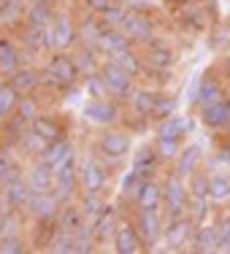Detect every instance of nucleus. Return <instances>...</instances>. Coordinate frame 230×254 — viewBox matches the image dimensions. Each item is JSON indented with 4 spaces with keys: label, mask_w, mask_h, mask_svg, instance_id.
<instances>
[{
    "label": "nucleus",
    "mask_w": 230,
    "mask_h": 254,
    "mask_svg": "<svg viewBox=\"0 0 230 254\" xmlns=\"http://www.w3.org/2000/svg\"><path fill=\"white\" fill-rule=\"evenodd\" d=\"M187 200H190V192L184 187V179L179 173H173L168 179V184L162 187V208H165V219L187 214Z\"/></svg>",
    "instance_id": "f257e3e1"
},
{
    "label": "nucleus",
    "mask_w": 230,
    "mask_h": 254,
    "mask_svg": "<svg viewBox=\"0 0 230 254\" xmlns=\"http://www.w3.org/2000/svg\"><path fill=\"white\" fill-rule=\"evenodd\" d=\"M195 222L190 216H173L168 219L165 230H162V241H165V252H181L187 244L192 241V233H195Z\"/></svg>",
    "instance_id": "f03ea898"
},
{
    "label": "nucleus",
    "mask_w": 230,
    "mask_h": 254,
    "mask_svg": "<svg viewBox=\"0 0 230 254\" xmlns=\"http://www.w3.org/2000/svg\"><path fill=\"white\" fill-rule=\"evenodd\" d=\"M44 78L49 84H54V87L65 89L78 78V65L68 57V54H54L44 68Z\"/></svg>",
    "instance_id": "7ed1b4c3"
},
{
    "label": "nucleus",
    "mask_w": 230,
    "mask_h": 254,
    "mask_svg": "<svg viewBox=\"0 0 230 254\" xmlns=\"http://www.w3.org/2000/svg\"><path fill=\"white\" fill-rule=\"evenodd\" d=\"M100 76L106 78V84H108V89H111V95H117V98H122V100H130L133 98V73H128V70L122 68V65H117L114 60H106V63L100 65Z\"/></svg>",
    "instance_id": "20e7f679"
},
{
    "label": "nucleus",
    "mask_w": 230,
    "mask_h": 254,
    "mask_svg": "<svg viewBox=\"0 0 230 254\" xmlns=\"http://www.w3.org/2000/svg\"><path fill=\"white\" fill-rule=\"evenodd\" d=\"M81 117L98 127H111L119 119V108L108 98H92L89 103L81 106Z\"/></svg>",
    "instance_id": "39448f33"
},
{
    "label": "nucleus",
    "mask_w": 230,
    "mask_h": 254,
    "mask_svg": "<svg viewBox=\"0 0 230 254\" xmlns=\"http://www.w3.org/2000/svg\"><path fill=\"white\" fill-rule=\"evenodd\" d=\"M46 35H49V49L54 52H65L68 46H74V41H76V25L71 22V16L68 14H60V16H54V22L49 27H46Z\"/></svg>",
    "instance_id": "423d86ee"
},
{
    "label": "nucleus",
    "mask_w": 230,
    "mask_h": 254,
    "mask_svg": "<svg viewBox=\"0 0 230 254\" xmlns=\"http://www.w3.org/2000/svg\"><path fill=\"white\" fill-rule=\"evenodd\" d=\"M119 27H122V33L128 35L133 44H152V38H154V25L144 14H138V11H128Z\"/></svg>",
    "instance_id": "0eeeda50"
},
{
    "label": "nucleus",
    "mask_w": 230,
    "mask_h": 254,
    "mask_svg": "<svg viewBox=\"0 0 230 254\" xmlns=\"http://www.w3.org/2000/svg\"><path fill=\"white\" fill-rule=\"evenodd\" d=\"M27 211L38 222H49V219L57 216V211H60V195L54 190L52 192H33L30 200H27Z\"/></svg>",
    "instance_id": "6e6552de"
},
{
    "label": "nucleus",
    "mask_w": 230,
    "mask_h": 254,
    "mask_svg": "<svg viewBox=\"0 0 230 254\" xmlns=\"http://www.w3.org/2000/svg\"><path fill=\"white\" fill-rule=\"evenodd\" d=\"M136 227H138V233H141V238H144V244H147V249H152L157 241L162 238V230H165L160 211H138Z\"/></svg>",
    "instance_id": "1a4fd4ad"
},
{
    "label": "nucleus",
    "mask_w": 230,
    "mask_h": 254,
    "mask_svg": "<svg viewBox=\"0 0 230 254\" xmlns=\"http://www.w3.org/2000/svg\"><path fill=\"white\" fill-rule=\"evenodd\" d=\"M144 249H147V244H144V238H141L136 225L125 222V225L117 227V233H114V252L117 254H138Z\"/></svg>",
    "instance_id": "9d476101"
},
{
    "label": "nucleus",
    "mask_w": 230,
    "mask_h": 254,
    "mask_svg": "<svg viewBox=\"0 0 230 254\" xmlns=\"http://www.w3.org/2000/svg\"><path fill=\"white\" fill-rule=\"evenodd\" d=\"M78 184H81L84 192H103L108 184V171L95 160H87L78 171Z\"/></svg>",
    "instance_id": "9b49d317"
},
{
    "label": "nucleus",
    "mask_w": 230,
    "mask_h": 254,
    "mask_svg": "<svg viewBox=\"0 0 230 254\" xmlns=\"http://www.w3.org/2000/svg\"><path fill=\"white\" fill-rule=\"evenodd\" d=\"M25 179H27V184H30L33 192H52L54 181H57V173H54L52 165H46L44 160H38V162H33V165L27 168Z\"/></svg>",
    "instance_id": "f8f14e48"
},
{
    "label": "nucleus",
    "mask_w": 230,
    "mask_h": 254,
    "mask_svg": "<svg viewBox=\"0 0 230 254\" xmlns=\"http://www.w3.org/2000/svg\"><path fill=\"white\" fill-rule=\"evenodd\" d=\"M98 149L108 160H119V157H125L130 152V135L122 130H106L98 141Z\"/></svg>",
    "instance_id": "ddd939ff"
},
{
    "label": "nucleus",
    "mask_w": 230,
    "mask_h": 254,
    "mask_svg": "<svg viewBox=\"0 0 230 254\" xmlns=\"http://www.w3.org/2000/svg\"><path fill=\"white\" fill-rule=\"evenodd\" d=\"M136 205L138 211H160L162 205V187L152 179H141V184L136 187Z\"/></svg>",
    "instance_id": "4468645a"
},
{
    "label": "nucleus",
    "mask_w": 230,
    "mask_h": 254,
    "mask_svg": "<svg viewBox=\"0 0 230 254\" xmlns=\"http://www.w3.org/2000/svg\"><path fill=\"white\" fill-rule=\"evenodd\" d=\"M95 49L103 52L106 57H114V54L119 52H128L130 49V38L125 33H119V30H111V27H103L98 41H95Z\"/></svg>",
    "instance_id": "2eb2a0df"
},
{
    "label": "nucleus",
    "mask_w": 230,
    "mask_h": 254,
    "mask_svg": "<svg viewBox=\"0 0 230 254\" xmlns=\"http://www.w3.org/2000/svg\"><path fill=\"white\" fill-rule=\"evenodd\" d=\"M30 195H33V190H30L27 179H22V176L3 184V203L8 205V208H27Z\"/></svg>",
    "instance_id": "dca6fc26"
},
{
    "label": "nucleus",
    "mask_w": 230,
    "mask_h": 254,
    "mask_svg": "<svg viewBox=\"0 0 230 254\" xmlns=\"http://www.w3.org/2000/svg\"><path fill=\"white\" fill-rule=\"evenodd\" d=\"M57 181H54V192L60 195V200H68L71 195H74L76 184H78V168H76V157L74 160H68L63 168H57Z\"/></svg>",
    "instance_id": "f3484780"
},
{
    "label": "nucleus",
    "mask_w": 230,
    "mask_h": 254,
    "mask_svg": "<svg viewBox=\"0 0 230 254\" xmlns=\"http://www.w3.org/2000/svg\"><path fill=\"white\" fill-rule=\"evenodd\" d=\"M192 252L198 254H211L220 249V235H217V225H209V222H203V225L195 227V233H192V241H190Z\"/></svg>",
    "instance_id": "a211bd4d"
},
{
    "label": "nucleus",
    "mask_w": 230,
    "mask_h": 254,
    "mask_svg": "<svg viewBox=\"0 0 230 254\" xmlns=\"http://www.w3.org/2000/svg\"><path fill=\"white\" fill-rule=\"evenodd\" d=\"M201 122L211 130H220V127H228L230 125V100L222 98L211 106L201 108Z\"/></svg>",
    "instance_id": "6ab92c4d"
},
{
    "label": "nucleus",
    "mask_w": 230,
    "mask_h": 254,
    "mask_svg": "<svg viewBox=\"0 0 230 254\" xmlns=\"http://www.w3.org/2000/svg\"><path fill=\"white\" fill-rule=\"evenodd\" d=\"M41 160L46 162V165H52L54 171L57 168H63L68 160H74V143L68 141V138H60V141H52L49 146L41 152Z\"/></svg>",
    "instance_id": "aec40b11"
},
{
    "label": "nucleus",
    "mask_w": 230,
    "mask_h": 254,
    "mask_svg": "<svg viewBox=\"0 0 230 254\" xmlns=\"http://www.w3.org/2000/svg\"><path fill=\"white\" fill-rule=\"evenodd\" d=\"M222 84L217 81L214 76H201V84H198V95H195V106H211V103H217V100H222Z\"/></svg>",
    "instance_id": "412c9836"
},
{
    "label": "nucleus",
    "mask_w": 230,
    "mask_h": 254,
    "mask_svg": "<svg viewBox=\"0 0 230 254\" xmlns=\"http://www.w3.org/2000/svg\"><path fill=\"white\" fill-rule=\"evenodd\" d=\"M190 130H192V119H190V117H179V114H173V117H168V119H162V122H157V135L184 138Z\"/></svg>",
    "instance_id": "4be33fe9"
},
{
    "label": "nucleus",
    "mask_w": 230,
    "mask_h": 254,
    "mask_svg": "<svg viewBox=\"0 0 230 254\" xmlns=\"http://www.w3.org/2000/svg\"><path fill=\"white\" fill-rule=\"evenodd\" d=\"M25 19H27V25H30V27H49L52 22H54L52 3H49V0H35V3L27 8Z\"/></svg>",
    "instance_id": "5701e85b"
},
{
    "label": "nucleus",
    "mask_w": 230,
    "mask_h": 254,
    "mask_svg": "<svg viewBox=\"0 0 230 254\" xmlns=\"http://www.w3.org/2000/svg\"><path fill=\"white\" fill-rule=\"evenodd\" d=\"M198 165H201V146H184L179 152V160H176V173L181 179H190L192 173L198 171Z\"/></svg>",
    "instance_id": "b1692460"
},
{
    "label": "nucleus",
    "mask_w": 230,
    "mask_h": 254,
    "mask_svg": "<svg viewBox=\"0 0 230 254\" xmlns=\"http://www.w3.org/2000/svg\"><path fill=\"white\" fill-rule=\"evenodd\" d=\"M19 49H16V44L14 41H8V38H0V73H5V76H11L16 68H19Z\"/></svg>",
    "instance_id": "393cba45"
},
{
    "label": "nucleus",
    "mask_w": 230,
    "mask_h": 254,
    "mask_svg": "<svg viewBox=\"0 0 230 254\" xmlns=\"http://www.w3.org/2000/svg\"><path fill=\"white\" fill-rule=\"evenodd\" d=\"M130 100H133V108H136L138 117H149V119H152L154 106H157V100H160V92H154V89H136Z\"/></svg>",
    "instance_id": "a878e982"
},
{
    "label": "nucleus",
    "mask_w": 230,
    "mask_h": 254,
    "mask_svg": "<svg viewBox=\"0 0 230 254\" xmlns=\"http://www.w3.org/2000/svg\"><path fill=\"white\" fill-rule=\"evenodd\" d=\"M8 81L19 89V95H30L35 87H38L41 73H38V70H33V68H16L14 73L8 76Z\"/></svg>",
    "instance_id": "bb28decb"
},
{
    "label": "nucleus",
    "mask_w": 230,
    "mask_h": 254,
    "mask_svg": "<svg viewBox=\"0 0 230 254\" xmlns=\"http://www.w3.org/2000/svg\"><path fill=\"white\" fill-rule=\"evenodd\" d=\"M209 200L211 203L230 200V176L228 173H209Z\"/></svg>",
    "instance_id": "cd10ccee"
},
{
    "label": "nucleus",
    "mask_w": 230,
    "mask_h": 254,
    "mask_svg": "<svg viewBox=\"0 0 230 254\" xmlns=\"http://www.w3.org/2000/svg\"><path fill=\"white\" fill-rule=\"evenodd\" d=\"M22 44H25V52L38 54L41 49H49V35H46V27H30L22 33Z\"/></svg>",
    "instance_id": "c85d7f7f"
},
{
    "label": "nucleus",
    "mask_w": 230,
    "mask_h": 254,
    "mask_svg": "<svg viewBox=\"0 0 230 254\" xmlns=\"http://www.w3.org/2000/svg\"><path fill=\"white\" fill-rule=\"evenodd\" d=\"M147 63L152 65V68H171L173 63H176V52L168 49V46H157V44H149L147 49Z\"/></svg>",
    "instance_id": "c756f323"
},
{
    "label": "nucleus",
    "mask_w": 230,
    "mask_h": 254,
    "mask_svg": "<svg viewBox=\"0 0 230 254\" xmlns=\"http://www.w3.org/2000/svg\"><path fill=\"white\" fill-rule=\"evenodd\" d=\"M30 127H33V130L38 132L41 138H46L49 143H52V141H60V138H65L63 130H60V125L54 122L52 117H44V114H38V117H35V122L30 125Z\"/></svg>",
    "instance_id": "7c9ffc66"
},
{
    "label": "nucleus",
    "mask_w": 230,
    "mask_h": 254,
    "mask_svg": "<svg viewBox=\"0 0 230 254\" xmlns=\"http://www.w3.org/2000/svg\"><path fill=\"white\" fill-rule=\"evenodd\" d=\"M157 162H160V154H157V149L147 146V149H141V152L136 154V160H133V171H138L144 179H149L147 173H152V171H154Z\"/></svg>",
    "instance_id": "2f4dec72"
},
{
    "label": "nucleus",
    "mask_w": 230,
    "mask_h": 254,
    "mask_svg": "<svg viewBox=\"0 0 230 254\" xmlns=\"http://www.w3.org/2000/svg\"><path fill=\"white\" fill-rule=\"evenodd\" d=\"M84 211L81 205H65L63 211H60V230H68V233H76L78 227L84 225Z\"/></svg>",
    "instance_id": "473e14b6"
},
{
    "label": "nucleus",
    "mask_w": 230,
    "mask_h": 254,
    "mask_svg": "<svg viewBox=\"0 0 230 254\" xmlns=\"http://www.w3.org/2000/svg\"><path fill=\"white\" fill-rule=\"evenodd\" d=\"M19 89L14 87L11 81H5V84H0V117H8L11 111H16V103H19Z\"/></svg>",
    "instance_id": "72a5a7b5"
},
{
    "label": "nucleus",
    "mask_w": 230,
    "mask_h": 254,
    "mask_svg": "<svg viewBox=\"0 0 230 254\" xmlns=\"http://www.w3.org/2000/svg\"><path fill=\"white\" fill-rule=\"evenodd\" d=\"M209 205H211L209 197L190 195V200H187V216H190V219L195 222V225H203L206 216H209Z\"/></svg>",
    "instance_id": "f704fd0d"
},
{
    "label": "nucleus",
    "mask_w": 230,
    "mask_h": 254,
    "mask_svg": "<svg viewBox=\"0 0 230 254\" xmlns=\"http://www.w3.org/2000/svg\"><path fill=\"white\" fill-rule=\"evenodd\" d=\"M25 14H27V8L22 0H0V22L3 25H11V22H16Z\"/></svg>",
    "instance_id": "c9c22d12"
},
{
    "label": "nucleus",
    "mask_w": 230,
    "mask_h": 254,
    "mask_svg": "<svg viewBox=\"0 0 230 254\" xmlns=\"http://www.w3.org/2000/svg\"><path fill=\"white\" fill-rule=\"evenodd\" d=\"M84 89H87V95H92V98H108V95H111V89H108L106 78L100 76V70L98 73L89 70V73L84 76Z\"/></svg>",
    "instance_id": "e433bc0d"
},
{
    "label": "nucleus",
    "mask_w": 230,
    "mask_h": 254,
    "mask_svg": "<svg viewBox=\"0 0 230 254\" xmlns=\"http://www.w3.org/2000/svg\"><path fill=\"white\" fill-rule=\"evenodd\" d=\"M103 208H106V203H103L100 192H84V197H81V211H84V216H87V219L95 222V219L103 214Z\"/></svg>",
    "instance_id": "4c0bfd02"
},
{
    "label": "nucleus",
    "mask_w": 230,
    "mask_h": 254,
    "mask_svg": "<svg viewBox=\"0 0 230 254\" xmlns=\"http://www.w3.org/2000/svg\"><path fill=\"white\" fill-rule=\"evenodd\" d=\"M181 138H171V135H157V143H154V149H157V154H160V160H173V157H179L181 152Z\"/></svg>",
    "instance_id": "58836bf2"
},
{
    "label": "nucleus",
    "mask_w": 230,
    "mask_h": 254,
    "mask_svg": "<svg viewBox=\"0 0 230 254\" xmlns=\"http://www.w3.org/2000/svg\"><path fill=\"white\" fill-rule=\"evenodd\" d=\"M49 249H52L54 254H76V233L60 230V233L54 235V241H52Z\"/></svg>",
    "instance_id": "ea45409f"
},
{
    "label": "nucleus",
    "mask_w": 230,
    "mask_h": 254,
    "mask_svg": "<svg viewBox=\"0 0 230 254\" xmlns=\"http://www.w3.org/2000/svg\"><path fill=\"white\" fill-rule=\"evenodd\" d=\"M16 117H19L25 125H33L35 117H38V100L30 98V95H22L19 103H16Z\"/></svg>",
    "instance_id": "a19ab883"
},
{
    "label": "nucleus",
    "mask_w": 230,
    "mask_h": 254,
    "mask_svg": "<svg viewBox=\"0 0 230 254\" xmlns=\"http://www.w3.org/2000/svg\"><path fill=\"white\" fill-rule=\"evenodd\" d=\"M125 5H119V3H111L108 8H103L100 11V25L103 27H111V25H122V19H125Z\"/></svg>",
    "instance_id": "79ce46f5"
},
{
    "label": "nucleus",
    "mask_w": 230,
    "mask_h": 254,
    "mask_svg": "<svg viewBox=\"0 0 230 254\" xmlns=\"http://www.w3.org/2000/svg\"><path fill=\"white\" fill-rule=\"evenodd\" d=\"M106 60H114L117 65H122L128 73H133V76H138L141 73V63H138V57L133 54V49H128V52H119V54H114V57H106Z\"/></svg>",
    "instance_id": "37998d69"
},
{
    "label": "nucleus",
    "mask_w": 230,
    "mask_h": 254,
    "mask_svg": "<svg viewBox=\"0 0 230 254\" xmlns=\"http://www.w3.org/2000/svg\"><path fill=\"white\" fill-rule=\"evenodd\" d=\"M173 114H176V98H168V95H160V100H157V106H154L152 119H154V122H162V119L173 117Z\"/></svg>",
    "instance_id": "c03bdc74"
},
{
    "label": "nucleus",
    "mask_w": 230,
    "mask_h": 254,
    "mask_svg": "<svg viewBox=\"0 0 230 254\" xmlns=\"http://www.w3.org/2000/svg\"><path fill=\"white\" fill-rule=\"evenodd\" d=\"M0 254H25V241L19 235H0Z\"/></svg>",
    "instance_id": "a18cd8bd"
},
{
    "label": "nucleus",
    "mask_w": 230,
    "mask_h": 254,
    "mask_svg": "<svg viewBox=\"0 0 230 254\" xmlns=\"http://www.w3.org/2000/svg\"><path fill=\"white\" fill-rule=\"evenodd\" d=\"M217 235H220V249L222 254H230V216H222L217 225Z\"/></svg>",
    "instance_id": "49530a36"
},
{
    "label": "nucleus",
    "mask_w": 230,
    "mask_h": 254,
    "mask_svg": "<svg viewBox=\"0 0 230 254\" xmlns=\"http://www.w3.org/2000/svg\"><path fill=\"white\" fill-rule=\"evenodd\" d=\"M190 195H198V197H209V176H198L192 173L190 176Z\"/></svg>",
    "instance_id": "de8ad7c7"
},
{
    "label": "nucleus",
    "mask_w": 230,
    "mask_h": 254,
    "mask_svg": "<svg viewBox=\"0 0 230 254\" xmlns=\"http://www.w3.org/2000/svg\"><path fill=\"white\" fill-rule=\"evenodd\" d=\"M114 0H84V5H87L89 11H92V14H100L103 8H108V5H111Z\"/></svg>",
    "instance_id": "09e8293b"
},
{
    "label": "nucleus",
    "mask_w": 230,
    "mask_h": 254,
    "mask_svg": "<svg viewBox=\"0 0 230 254\" xmlns=\"http://www.w3.org/2000/svg\"><path fill=\"white\" fill-rule=\"evenodd\" d=\"M8 168H11V160H8L3 152H0V181H3V176L8 173Z\"/></svg>",
    "instance_id": "8fccbe9b"
},
{
    "label": "nucleus",
    "mask_w": 230,
    "mask_h": 254,
    "mask_svg": "<svg viewBox=\"0 0 230 254\" xmlns=\"http://www.w3.org/2000/svg\"><path fill=\"white\" fill-rule=\"evenodd\" d=\"M0 119H3V117H0Z\"/></svg>",
    "instance_id": "3c124183"
},
{
    "label": "nucleus",
    "mask_w": 230,
    "mask_h": 254,
    "mask_svg": "<svg viewBox=\"0 0 230 254\" xmlns=\"http://www.w3.org/2000/svg\"><path fill=\"white\" fill-rule=\"evenodd\" d=\"M228 33H230V30H228Z\"/></svg>",
    "instance_id": "603ef678"
}]
</instances>
